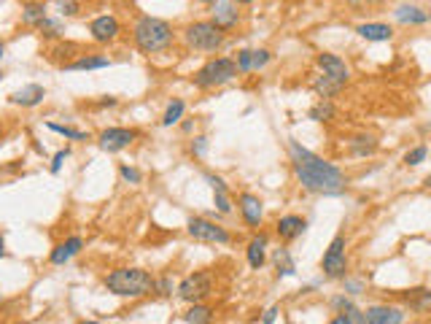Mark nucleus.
Here are the masks:
<instances>
[{
    "mask_svg": "<svg viewBox=\"0 0 431 324\" xmlns=\"http://www.w3.org/2000/svg\"><path fill=\"white\" fill-rule=\"evenodd\" d=\"M121 33V24L114 14H103V17H94L90 22V35L94 44H114Z\"/></svg>",
    "mask_w": 431,
    "mask_h": 324,
    "instance_id": "obj_10",
    "label": "nucleus"
},
{
    "mask_svg": "<svg viewBox=\"0 0 431 324\" xmlns=\"http://www.w3.org/2000/svg\"><path fill=\"white\" fill-rule=\"evenodd\" d=\"M210 292H213V281H210V273L205 270H197L178 284V298L183 302H203Z\"/></svg>",
    "mask_w": 431,
    "mask_h": 324,
    "instance_id": "obj_7",
    "label": "nucleus"
},
{
    "mask_svg": "<svg viewBox=\"0 0 431 324\" xmlns=\"http://www.w3.org/2000/svg\"><path fill=\"white\" fill-rule=\"evenodd\" d=\"M375 152H378V140L369 138V136H359V138L350 140V154H356V157H369Z\"/></svg>",
    "mask_w": 431,
    "mask_h": 324,
    "instance_id": "obj_25",
    "label": "nucleus"
},
{
    "mask_svg": "<svg viewBox=\"0 0 431 324\" xmlns=\"http://www.w3.org/2000/svg\"><path fill=\"white\" fill-rule=\"evenodd\" d=\"M186 230L189 235L194 238V241H200V243H229L232 238H229V232L221 227V225H216V222H210V219H205V216H192L189 219V225H186Z\"/></svg>",
    "mask_w": 431,
    "mask_h": 324,
    "instance_id": "obj_6",
    "label": "nucleus"
},
{
    "mask_svg": "<svg viewBox=\"0 0 431 324\" xmlns=\"http://www.w3.org/2000/svg\"><path fill=\"white\" fill-rule=\"evenodd\" d=\"M135 138H137V133L135 130H130V127H108V130H103V133L97 136V146H100L103 152H108V154H116V152L133 146V140Z\"/></svg>",
    "mask_w": 431,
    "mask_h": 324,
    "instance_id": "obj_9",
    "label": "nucleus"
},
{
    "mask_svg": "<svg viewBox=\"0 0 431 324\" xmlns=\"http://www.w3.org/2000/svg\"><path fill=\"white\" fill-rule=\"evenodd\" d=\"M81 249H84V238L73 235V238L62 241V243H57V246L51 249V254H49V262H51V265H65V262H70V259L78 254Z\"/></svg>",
    "mask_w": 431,
    "mask_h": 324,
    "instance_id": "obj_16",
    "label": "nucleus"
},
{
    "mask_svg": "<svg viewBox=\"0 0 431 324\" xmlns=\"http://www.w3.org/2000/svg\"><path fill=\"white\" fill-rule=\"evenodd\" d=\"M426 154H429V149H426V146H415L412 152L405 154V162H407V165H421V162L426 160Z\"/></svg>",
    "mask_w": 431,
    "mask_h": 324,
    "instance_id": "obj_35",
    "label": "nucleus"
},
{
    "mask_svg": "<svg viewBox=\"0 0 431 324\" xmlns=\"http://www.w3.org/2000/svg\"><path fill=\"white\" fill-rule=\"evenodd\" d=\"M275 316H278V308H270V311H267V314H264V316H262V322H275Z\"/></svg>",
    "mask_w": 431,
    "mask_h": 324,
    "instance_id": "obj_43",
    "label": "nucleus"
},
{
    "mask_svg": "<svg viewBox=\"0 0 431 324\" xmlns=\"http://www.w3.org/2000/svg\"><path fill=\"white\" fill-rule=\"evenodd\" d=\"M68 157H70V149H62V152H57V154H54V160H51V168H49V170H51V173H60L62 162L68 160Z\"/></svg>",
    "mask_w": 431,
    "mask_h": 324,
    "instance_id": "obj_39",
    "label": "nucleus"
},
{
    "mask_svg": "<svg viewBox=\"0 0 431 324\" xmlns=\"http://www.w3.org/2000/svg\"><path fill=\"white\" fill-rule=\"evenodd\" d=\"M186 324H205L213 319V308L210 305H203V302H192V308L181 316Z\"/></svg>",
    "mask_w": 431,
    "mask_h": 324,
    "instance_id": "obj_23",
    "label": "nucleus"
},
{
    "mask_svg": "<svg viewBox=\"0 0 431 324\" xmlns=\"http://www.w3.org/2000/svg\"><path fill=\"white\" fill-rule=\"evenodd\" d=\"M429 19H431V11H429Z\"/></svg>",
    "mask_w": 431,
    "mask_h": 324,
    "instance_id": "obj_50",
    "label": "nucleus"
},
{
    "mask_svg": "<svg viewBox=\"0 0 431 324\" xmlns=\"http://www.w3.org/2000/svg\"><path fill=\"white\" fill-rule=\"evenodd\" d=\"M119 176H121L127 184H140V181H143V173H140L137 168H130V165H121V168H119Z\"/></svg>",
    "mask_w": 431,
    "mask_h": 324,
    "instance_id": "obj_33",
    "label": "nucleus"
},
{
    "mask_svg": "<svg viewBox=\"0 0 431 324\" xmlns=\"http://www.w3.org/2000/svg\"><path fill=\"white\" fill-rule=\"evenodd\" d=\"M213 200H216V209L221 213H232V203H229V192H213Z\"/></svg>",
    "mask_w": 431,
    "mask_h": 324,
    "instance_id": "obj_36",
    "label": "nucleus"
},
{
    "mask_svg": "<svg viewBox=\"0 0 431 324\" xmlns=\"http://www.w3.org/2000/svg\"><path fill=\"white\" fill-rule=\"evenodd\" d=\"M38 30H41V35L49 38V41H54V38H62V33H65V27L60 19H51V17H46L44 22L38 24Z\"/></svg>",
    "mask_w": 431,
    "mask_h": 324,
    "instance_id": "obj_30",
    "label": "nucleus"
},
{
    "mask_svg": "<svg viewBox=\"0 0 431 324\" xmlns=\"http://www.w3.org/2000/svg\"><path fill=\"white\" fill-rule=\"evenodd\" d=\"M426 184H429V186H431V176H429V179H426Z\"/></svg>",
    "mask_w": 431,
    "mask_h": 324,
    "instance_id": "obj_48",
    "label": "nucleus"
},
{
    "mask_svg": "<svg viewBox=\"0 0 431 324\" xmlns=\"http://www.w3.org/2000/svg\"><path fill=\"white\" fill-rule=\"evenodd\" d=\"M154 281L157 278L151 276L149 270H143V268H116L111 270L108 276L103 278V284H105V289L116 295V298H146V295H151L154 292Z\"/></svg>",
    "mask_w": 431,
    "mask_h": 324,
    "instance_id": "obj_2",
    "label": "nucleus"
},
{
    "mask_svg": "<svg viewBox=\"0 0 431 324\" xmlns=\"http://www.w3.org/2000/svg\"><path fill=\"white\" fill-rule=\"evenodd\" d=\"M0 76H3V73H0Z\"/></svg>",
    "mask_w": 431,
    "mask_h": 324,
    "instance_id": "obj_52",
    "label": "nucleus"
},
{
    "mask_svg": "<svg viewBox=\"0 0 431 324\" xmlns=\"http://www.w3.org/2000/svg\"><path fill=\"white\" fill-rule=\"evenodd\" d=\"M364 322L366 324H402L405 322V311L394 308V305H372L364 311Z\"/></svg>",
    "mask_w": 431,
    "mask_h": 324,
    "instance_id": "obj_12",
    "label": "nucleus"
},
{
    "mask_svg": "<svg viewBox=\"0 0 431 324\" xmlns=\"http://www.w3.org/2000/svg\"><path fill=\"white\" fill-rule=\"evenodd\" d=\"M197 3H205V6H213L216 0H197Z\"/></svg>",
    "mask_w": 431,
    "mask_h": 324,
    "instance_id": "obj_46",
    "label": "nucleus"
},
{
    "mask_svg": "<svg viewBox=\"0 0 431 324\" xmlns=\"http://www.w3.org/2000/svg\"><path fill=\"white\" fill-rule=\"evenodd\" d=\"M210 22L219 24L224 33H229L232 27H237V22H240L237 3L235 0H216L213 8H210Z\"/></svg>",
    "mask_w": 431,
    "mask_h": 324,
    "instance_id": "obj_11",
    "label": "nucleus"
},
{
    "mask_svg": "<svg viewBox=\"0 0 431 324\" xmlns=\"http://www.w3.org/2000/svg\"><path fill=\"white\" fill-rule=\"evenodd\" d=\"M183 111H186V103H183L181 97H176V100H170V106H167V111L162 116V127H173V124H178L181 122Z\"/></svg>",
    "mask_w": 431,
    "mask_h": 324,
    "instance_id": "obj_26",
    "label": "nucleus"
},
{
    "mask_svg": "<svg viewBox=\"0 0 431 324\" xmlns=\"http://www.w3.org/2000/svg\"><path fill=\"white\" fill-rule=\"evenodd\" d=\"M3 54H6V47H3V44H0V60H3Z\"/></svg>",
    "mask_w": 431,
    "mask_h": 324,
    "instance_id": "obj_47",
    "label": "nucleus"
},
{
    "mask_svg": "<svg viewBox=\"0 0 431 324\" xmlns=\"http://www.w3.org/2000/svg\"><path fill=\"white\" fill-rule=\"evenodd\" d=\"M192 149H194L197 154H205V149H208V138H197V143H194Z\"/></svg>",
    "mask_w": 431,
    "mask_h": 324,
    "instance_id": "obj_41",
    "label": "nucleus"
},
{
    "mask_svg": "<svg viewBox=\"0 0 431 324\" xmlns=\"http://www.w3.org/2000/svg\"><path fill=\"white\" fill-rule=\"evenodd\" d=\"M0 138H3V127H0Z\"/></svg>",
    "mask_w": 431,
    "mask_h": 324,
    "instance_id": "obj_49",
    "label": "nucleus"
},
{
    "mask_svg": "<svg viewBox=\"0 0 431 324\" xmlns=\"http://www.w3.org/2000/svg\"><path fill=\"white\" fill-rule=\"evenodd\" d=\"M318 68L323 70V76H329V79H335V81H340V84H348V79H350V70L348 65L342 63L337 54H318Z\"/></svg>",
    "mask_w": 431,
    "mask_h": 324,
    "instance_id": "obj_13",
    "label": "nucleus"
},
{
    "mask_svg": "<svg viewBox=\"0 0 431 324\" xmlns=\"http://www.w3.org/2000/svg\"><path fill=\"white\" fill-rule=\"evenodd\" d=\"M235 63H237V70H240V73H248L251 70V49L237 51V60H235Z\"/></svg>",
    "mask_w": 431,
    "mask_h": 324,
    "instance_id": "obj_37",
    "label": "nucleus"
},
{
    "mask_svg": "<svg viewBox=\"0 0 431 324\" xmlns=\"http://www.w3.org/2000/svg\"><path fill=\"white\" fill-rule=\"evenodd\" d=\"M321 268H323V273H326L329 278H345V273H348L345 235H337V238L329 243L326 254H323V259H321Z\"/></svg>",
    "mask_w": 431,
    "mask_h": 324,
    "instance_id": "obj_8",
    "label": "nucleus"
},
{
    "mask_svg": "<svg viewBox=\"0 0 431 324\" xmlns=\"http://www.w3.org/2000/svg\"><path fill=\"white\" fill-rule=\"evenodd\" d=\"M237 6H246V3H253V0H235Z\"/></svg>",
    "mask_w": 431,
    "mask_h": 324,
    "instance_id": "obj_45",
    "label": "nucleus"
},
{
    "mask_svg": "<svg viewBox=\"0 0 431 324\" xmlns=\"http://www.w3.org/2000/svg\"><path fill=\"white\" fill-rule=\"evenodd\" d=\"M205 181L213 186V192H229L227 184H224V179L221 176H213V173H205Z\"/></svg>",
    "mask_w": 431,
    "mask_h": 324,
    "instance_id": "obj_38",
    "label": "nucleus"
},
{
    "mask_svg": "<svg viewBox=\"0 0 431 324\" xmlns=\"http://www.w3.org/2000/svg\"><path fill=\"white\" fill-rule=\"evenodd\" d=\"M396 19L402 24H423V22H429V14L421 11L418 6H399V8H396Z\"/></svg>",
    "mask_w": 431,
    "mask_h": 324,
    "instance_id": "obj_22",
    "label": "nucleus"
},
{
    "mask_svg": "<svg viewBox=\"0 0 431 324\" xmlns=\"http://www.w3.org/2000/svg\"><path fill=\"white\" fill-rule=\"evenodd\" d=\"M267 63H270V51H267V49H256V51H251V70L264 68Z\"/></svg>",
    "mask_w": 431,
    "mask_h": 324,
    "instance_id": "obj_34",
    "label": "nucleus"
},
{
    "mask_svg": "<svg viewBox=\"0 0 431 324\" xmlns=\"http://www.w3.org/2000/svg\"><path fill=\"white\" fill-rule=\"evenodd\" d=\"M289 154H291V165H294L296 181L305 186L307 192L316 195H340L348 179L337 165L321 160L313 152L302 149L296 140H289Z\"/></svg>",
    "mask_w": 431,
    "mask_h": 324,
    "instance_id": "obj_1",
    "label": "nucleus"
},
{
    "mask_svg": "<svg viewBox=\"0 0 431 324\" xmlns=\"http://www.w3.org/2000/svg\"><path fill=\"white\" fill-rule=\"evenodd\" d=\"M133 41L143 54H159L173 47L176 33H173V24L159 17H140L133 27Z\"/></svg>",
    "mask_w": 431,
    "mask_h": 324,
    "instance_id": "obj_3",
    "label": "nucleus"
},
{
    "mask_svg": "<svg viewBox=\"0 0 431 324\" xmlns=\"http://www.w3.org/2000/svg\"><path fill=\"white\" fill-rule=\"evenodd\" d=\"M307 116H310L313 122H332V116H335V106H332V100L321 97L316 106L307 111Z\"/></svg>",
    "mask_w": 431,
    "mask_h": 324,
    "instance_id": "obj_28",
    "label": "nucleus"
},
{
    "mask_svg": "<svg viewBox=\"0 0 431 324\" xmlns=\"http://www.w3.org/2000/svg\"><path fill=\"white\" fill-rule=\"evenodd\" d=\"M332 308H335V311H350V308H356V305H353V302L348 300V298H345V295H340V298H332Z\"/></svg>",
    "mask_w": 431,
    "mask_h": 324,
    "instance_id": "obj_40",
    "label": "nucleus"
},
{
    "mask_svg": "<svg viewBox=\"0 0 431 324\" xmlns=\"http://www.w3.org/2000/svg\"><path fill=\"white\" fill-rule=\"evenodd\" d=\"M6 257V249H3V235H0V259Z\"/></svg>",
    "mask_w": 431,
    "mask_h": 324,
    "instance_id": "obj_44",
    "label": "nucleus"
},
{
    "mask_svg": "<svg viewBox=\"0 0 431 324\" xmlns=\"http://www.w3.org/2000/svg\"><path fill=\"white\" fill-rule=\"evenodd\" d=\"M345 289H350V295H359L362 284H359V281H348V284H345Z\"/></svg>",
    "mask_w": 431,
    "mask_h": 324,
    "instance_id": "obj_42",
    "label": "nucleus"
},
{
    "mask_svg": "<svg viewBox=\"0 0 431 324\" xmlns=\"http://www.w3.org/2000/svg\"><path fill=\"white\" fill-rule=\"evenodd\" d=\"M46 127H49L51 133H60V136H65L68 140H90V133H87V130H73V127L57 124V122H46Z\"/></svg>",
    "mask_w": 431,
    "mask_h": 324,
    "instance_id": "obj_29",
    "label": "nucleus"
},
{
    "mask_svg": "<svg viewBox=\"0 0 431 324\" xmlns=\"http://www.w3.org/2000/svg\"><path fill=\"white\" fill-rule=\"evenodd\" d=\"M332 324H366V322H364V311L350 308V311H342L340 316H335Z\"/></svg>",
    "mask_w": 431,
    "mask_h": 324,
    "instance_id": "obj_31",
    "label": "nucleus"
},
{
    "mask_svg": "<svg viewBox=\"0 0 431 324\" xmlns=\"http://www.w3.org/2000/svg\"><path fill=\"white\" fill-rule=\"evenodd\" d=\"M65 70H100V68H111V60L108 57H103V54H81V57H76V60H68Z\"/></svg>",
    "mask_w": 431,
    "mask_h": 324,
    "instance_id": "obj_18",
    "label": "nucleus"
},
{
    "mask_svg": "<svg viewBox=\"0 0 431 324\" xmlns=\"http://www.w3.org/2000/svg\"><path fill=\"white\" fill-rule=\"evenodd\" d=\"M246 257H248V265L253 270H262V265L267 262V235L251 238L248 249H246Z\"/></svg>",
    "mask_w": 431,
    "mask_h": 324,
    "instance_id": "obj_19",
    "label": "nucleus"
},
{
    "mask_svg": "<svg viewBox=\"0 0 431 324\" xmlns=\"http://www.w3.org/2000/svg\"><path fill=\"white\" fill-rule=\"evenodd\" d=\"M237 73L240 70H237V63L232 57H213V60H208L203 68L194 73L192 81H194L197 90H216V87L232 81Z\"/></svg>",
    "mask_w": 431,
    "mask_h": 324,
    "instance_id": "obj_5",
    "label": "nucleus"
},
{
    "mask_svg": "<svg viewBox=\"0 0 431 324\" xmlns=\"http://www.w3.org/2000/svg\"><path fill=\"white\" fill-rule=\"evenodd\" d=\"M54 6H57V14L60 17H76L81 11V3L78 0H54Z\"/></svg>",
    "mask_w": 431,
    "mask_h": 324,
    "instance_id": "obj_32",
    "label": "nucleus"
},
{
    "mask_svg": "<svg viewBox=\"0 0 431 324\" xmlns=\"http://www.w3.org/2000/svg\"><path fill=\"white\" fill-rule=\"evenodd\" d=\"M46 17H49V14H46L44 0H30V3H24L22 6V24H27V27H38Z\"/></svg>",
    "mask_w": 431,
    "mask_h": 324,
    "instance_id": "obj_20",
    "label": "nucleus"
},
{
    "mask_svg": "<svg viewBox=\"0 0 431 324\" xmlns=\"http://www.w3.org/2000/svg\"><path fill=\"white\" fill-rule=\"evenodd\" d=\"M345 84H340V81H335V79H329V76H318L316 81H313V90L318 92V97H335V95L340 92Z\"/></svg>",
    "mask_w": 431,
    "mask_h": 324,
    "instance_id": "obj_24",
    "label": "nucleus"
},
{
    "mask_svg": "<svg viewBox=\"0 0 431 324\" xmlns=\"http://www.w3.org/2000/svg\"><path fill=\"white\" fill-rule=\"evenodd\" d=\"M356 33H359L362 38H366V41H391V38H394V30H391L388 24H380V22L359 24Z\"/></svg>",
    "mask_w": 431,
    "mask_h": 324,
    "instance_id": "obj_21",
    "label": "nucleus"
},
{
    "mask_svg": "<svg viewBox=\"0 0 431 324\" xmlns=\"http://www.w3.org/2000/svg\"><path fill=\"white\" fill-rule=\"evenodd\" d=\"M46 97V90L41 84H27L22 90H17V92L8 95V103H14V106H22V108H33V106H38V103H44Z\"/></svg>",
    "mask_w": 431,
    "mask_h": 324,
    "instance_id": "obj_17",
    "label": "nucleus"
},
{
    "mask_svg": "<svg viewBox=\"0 0 431 324\" xmlns=\"http://www.w3.org/2000/svg\"><path fill=\"white\" fill-rule=\"evenodd\" d=\"M183 44L186 49H192V51H219V49L224 47V41H227V33L219 27V24H213L210 19L208 22H192L183 27Z\"/></svg>",
    "mask_w": 431,
    "mask_h": 324,
    "instance_id": "obj_4",
    "label": "nucleus"
},
{
    "mask_svg": "<svg viewBox=\"0 0 431 324\" xmlns=\"http://www.w3.org/2000/svg\"><path fill=\"white\" fill-rule=\"evenodd\" d=\"M307 230V222L302 219V216H296V213H289V216H280L278 219V225H275V232H278V238L280 241H296L302 232Z\"/></svg>",
    "mask_w": 431,
    "mask_h": 324,
    "instance_id": "obj_15",
    "label": "nucleus"
},
{
    "mask_svg": "<svg viewBox=\"0 0 431 324\" xmlns=\"http://www.w3.org/2000/svg\"><path fill=\"white\" fill-rule=\"evenodd\" d=\"M24 3H30V0H24Z\"/></svg>",
    "mask_w": 431,
    "mask_h": 324,
    "instance_id": "obj_51",
    "label": "nucleus"
},
{
    "mask_svg": "<svg viewBox=\"0 0 431 324\" xmlns=\"http://www.w3.org/2000/svg\"><path fill=\"white\" fill-rule=\"evenodd\" d=\"M273 262L275 268H278V276H294V259L289 254V249H278L273 254Z\"/></svg>",
    "mask_w": 431,
    "mask_h": 324,
    "instance_id": "obj_27",
    "label": "nucleus"
},
{
    "mask_svg": "<svg viewBox=\"0 0 431 324\" xmlns=\"http://www.w3.org/2000/svg\"><path fill=\"white\" fill-rule=\"evenodd\" d=\"M237 206H240V213H243V219H246V225H248V227H259V225H262V219H264V209H262V200H259L256 195L243 192V195L237 197Z\"/></svg>",
    "mask_w": 431,
    "mask_h": 324,
    "instance_id": "obj_14",
    "label": "nucleus"
}]
</instances>
